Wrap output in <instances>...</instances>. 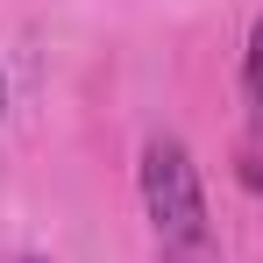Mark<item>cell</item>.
Wrapping results in <instances>:
<instances>
[{
  "label": "cell",
  "mask_w": 263,
  "mask_h": 263,
  "mask_svg": "<svg viewBox=\"0 0 263 263\" xmlns=\"http://www.w3.org/2000/svg\"><path fill=\"white\" fill-rule=\"evenodd\" d=\"M142 206L157 228L164 263H220L214 228H206V192H199V164L178 135H149L142 142Z\"/></svg>",
  "instance_id": "obj_1"
},
{
  "label": "cell",
  "mask_w": 263,
  "mask_h": 263,
  "mask_svg": "<svg viewBox=\"0 0 263 263\" xmlns=\"http://www.w3.org/2000/svg\"><path fill=\"white\" fill-rule=\"evenodd\" d=\"M242 79H249V107H256V128H263V14H256V29H249V64H242Z\"/></svg>",
  "instance_id": "obj_2"
},
{
  "label": "cell",
  "mask_w": 263,
  "mask_h": 263,
  "mask_svg": "<svg viewBox=\"0 0 263 263\" xmlns=\"http://www.w3.org/2000/svg\"><path fill=\"white\" fill-rule=\"evenodd\" d=\"M242 185L263 192V149H242Z\"/></svg>",
  "instance_id": "obj_3"
},
{
  "label": "cell",
  "mask_w": 263,
  "mask_h": 263,
  "mask_svg": "<svg viewBox=\"0 0 263 263\" xmlns=\"http://www.w3.org/2000/svg\"><path fill=\"white\" fill-rule=\"evenodd\" d=\"M0 107H7V79H0Z\"/></svg>",
  "instance_id": "obj_4"
}]
</instances>
